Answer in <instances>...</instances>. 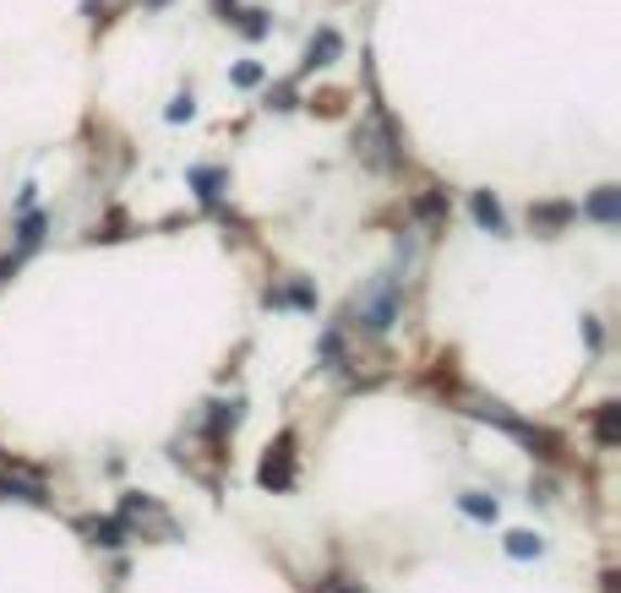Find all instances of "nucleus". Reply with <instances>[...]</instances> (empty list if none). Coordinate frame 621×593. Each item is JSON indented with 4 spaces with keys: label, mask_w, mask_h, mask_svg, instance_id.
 <instances>
[{
    "label": "nucleus",
    "mask_w": 621,
    "mask_h": 593,
    "mask_svg": "<svg viewBox=\"0 0 621 593\" xmlns=\"http://www.w3.org/2000/svg\"><path fill=\"white\" fill-rule=\"evenodd\" d=\"M289 479H294V441L278 436V446H267V457H262V484L267 490H289Z\"/></svg>",
    "instance_id": "1"
},
{
    "label": "nucleus",
    "mask_w": 621,
    "mask_h": 593,
    "mask_svg": "<svg viewBox=\"0 0 621 593\" xmlns=\"http://www.w3.org/2000/svg\"><path fill=\"white\" fill-rule=\"evenodd\" d=\"M588 213H594V218H605V224H610V218H616V186H605V191H599V197H594V202H588Z\"/></svg>",
    "instance_id": "2"
},
{
    "label": "nucleus",
    "mask_w": 621,
    "mask_h": 593,
    "mask_svg": "<svg viewBox=\"0 0 621 593\" xmlns=\"http://www.w3.org/2000/svg\"><path fill=\"white\" fill-rule=\"evenodd\" d=\"M474 218H480L485 229H502V207H496L491 197H474Z\"/></svg>",
    "instance_id": "3"
},
{
    "label": "nucleus",
    "mask_w": 621,
    "mask_h": 593,
    "mask_svg": "<svg viewBox=\"0 0 621 593\" xmlns=\"http://www.w3.org/2000/svg\"><path fill=\"white\" fill-rule=\"evenodd\" d=\"M88 533H93L99 544H121V522H88Z\"/></svg>",
    "instance_id": "4"
},
{
    "label": "nucleus",
    "mask_w": 621,
    "mask_h": 593,
    "mask_svg": "<svg viewBox=\"0 0 621 593\" xmlns=\"http://www.w3.org/2000/svg\"><path fill=\"white\" fill-rule=\"evenodd\" d=\"M507 550H512V555H540V539H534V533H512Z\"/></svg>",
    "instance_id": "5"
},
{
    "label": "nucleus",
    "mask_w": 621,
    "mask_h": 593,
    "mask_svg": "<svg viewBox=\"0 0 621 593\" xmlns=\"http://www.w3.org/2000/svg\"><path fill=\"white\" fill-rule=\"evenodd\" d=\"M464 512H474V517H496V501H485V495H464Z\"/></svg>",
    "instance_id": "6"
},
{
    "label": "nucleus",
    "mask_w": 621,
    "mask_h": 593,
    "mask_svg": "<svg viewBox=\"0 0 621 593\" xmlns=\"http://www.w3.org/2000/svg\"><path fill=\"white\" fill-rule=\"evenodd\" d=\"M599 436H605V441H616V408H605V414H599Z\"/></svg>",
    "instance_id": "7"
}]
</instances>
